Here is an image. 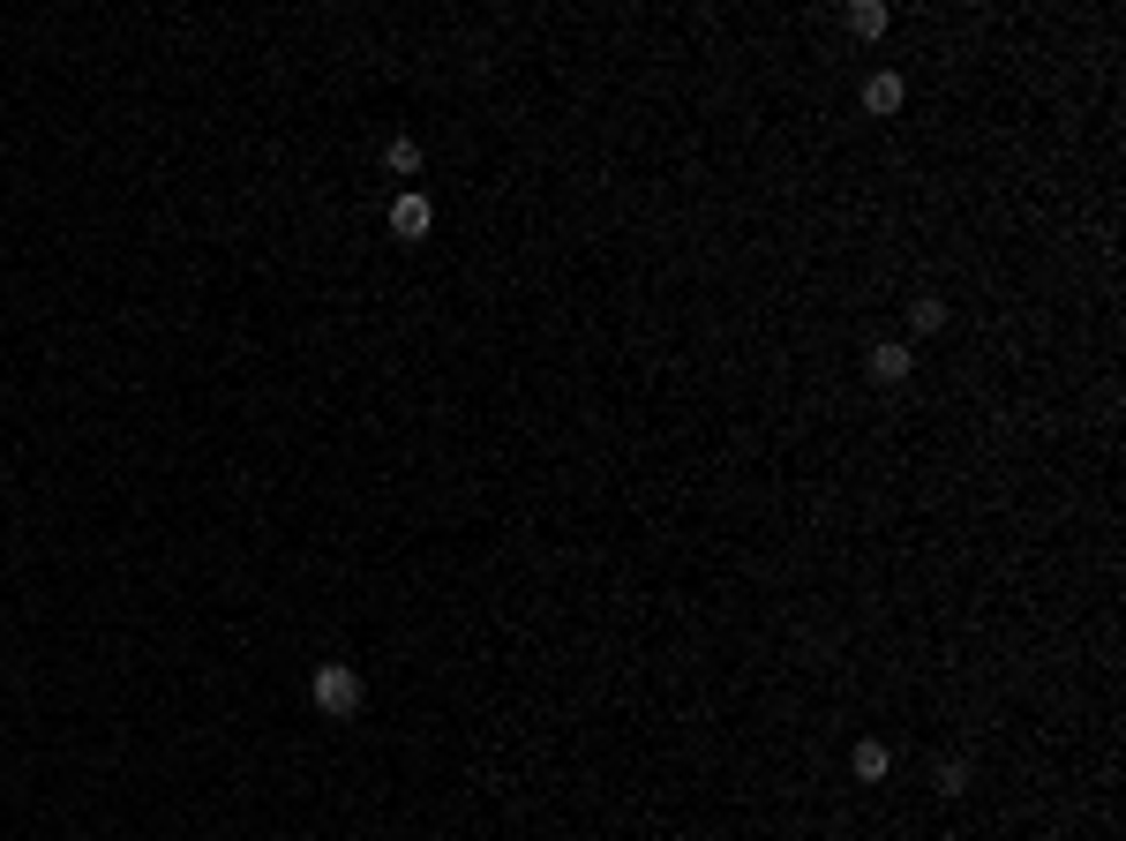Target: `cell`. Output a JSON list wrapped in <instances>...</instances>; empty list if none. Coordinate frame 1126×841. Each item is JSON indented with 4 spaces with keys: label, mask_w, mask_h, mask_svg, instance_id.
Here are the masks:
<instances>
[{
    "label": "cell",
    "mask_w": 1126,
    "mask_h": 841,
    "mask_svg": "<svg viewBox=\"0 0 1126 841\" xmlns=\"http://www.w3.org/2000/svg\"><path fill=\"white\" fill-rule=\"evenodd\" d=\"M308 699H316V714H324V721H353V714H361V669L324 662L316 684H308Z\"/></svg>",
    "instance_id": "1"
},
{
    "label": "cell",
    "mask_w": 1126,
    "mask_h": 841,
    "mask_svg": "<svg viewBox=\"0 0 1126 841\" xmlns=\"http://www.w3.org/2000/svg\"><path fill=\"white\" fill-rule=\"evenodd\" d=\"M391 233H398V241H428V233H436V204H428L420 188H406V196L391 204Z\"/></svg>",
    "instance_id": "2"
},
{
    "label": "cell",
    "mask_w": 1126,
    "mask_h": 841,
    "mask_svg": "<svg viewBox=\"0 0 1126 841\" xmlns=\"http://www.w3.org/2000/svg\"><path fill=\"white\" fill-rule=\"evenodd\" d=\"M864 369H872V383H909V369H917V361H909V346H901V338H886V346H872V353H864Z\"/></svg>",
    "instance_id": "3"
},
{
    "label": "cell",
    "mask_w": 1126,
    "mask_h": 841,
    "mask_svg": "<svg viewBox=\"0 0 1126 841\" xmlns=\"http://www.w3.org/2000/svg\"><path fill=\"white\" fill-rule=\"evenodd\" d=\"M886 766H894V752H886L878 736H864V744L849 752V774H856V782H886Z\"/></svg>",
    "instance_id": "4"
},
{
    "label": "cell",
    "mask_w": 1126,
    "mask_h": 841,
    "mask_svg": "<svg viewBox=\"0 0 1126 841\" xmlns=\"http://www.w3.org/2000/svg\"><path fill=\"white\" fill-rule=\"evenodd\" d=\"M864 113H901V76L894 68H878L872 84H864Z\"/></svg>",
    "instance_id": "5"
},
{
    "label": "cell",
    "mask_w": 1126,
    "mask_h": 841,
    "mask_svg": "<svg viewBox=\"0 0 1126 841\" xmlns=\"http://www.w3.org/2000/svg\"><path fill=\"white\" fill-rule=\"evenodd\" d=\"M383 166H391V173H420V143H414V135H391V143H383Z\"/></svg>",
    "instance_id": "6"
},
{
    "label": "cell",
    "mask_w": 1126,
    "mask_h": 841,
    "mask_svg": "<svg viewBox=\"0 0 1126 841\" xmlns=\"http://www.w3.org/2000/svg\"><path fill=\"white\" fill-rule=\"evenodd\" d=\"M849 31H856V39H878V31H886V8H878V0H856V8H849Z\"/></svg>",
    "instance_id": "7"
},
{
    "label": "cell",
    "mask_w": 1126,
    "mask_h": 841,
    "mask_svg": "<svg viewBox=\"0 0 1126 841\" xmlns=\"http://www.w3.org/2000/svg\"><path fill=\"white\" fill-rule=\"evenodd\" d=\"M909 324H917V331H939V324H947V301H939V294H917V301H909Z\"/></svg>",
    "instance_id": "8"
},
{
    "label": "cell",
    "mask_w": 1126,
    "mask_h": 841,
    "mask_svg": "<svg viewBox=\"0 0 1126 841\" xmlns=\"http://www.w3.org/2000/svg\"><path fill=\"white\" fill-rule=\"evenodd\" d=\"M969 789V758H939V797H961Z\"/></svg>",
    "instance_id": "9"
}]
</instances>
